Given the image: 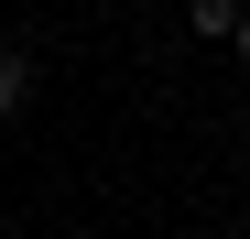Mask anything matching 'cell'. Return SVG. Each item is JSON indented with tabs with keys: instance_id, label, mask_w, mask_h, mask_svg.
<instances>
[{
	"instance_id": "obj_1",
	"label": "cell",
	"mask_w": 250,
	"mask_h": 239,
	"mask_svg": "<svg viewBox=\"0 0 250 239\" xmlns=\"http://www.w3.org/2000/svg\"><path fill=\"white\" fill-rule=\"evenodd\" d=\"M250 11H239V0H185V33H207V44H229V33H239Z\"/></svg>"
},
{
	"instance_id": "obj_2",
	"label": "cell",
	"mask_w": 250,
	"mask_h": 239,
	"mask_svg": "<svg viewBox=\"0 0 250 239\" xmlns=\"http://www.w3.org/2000/svg\"><path fill=\"white\" fill-rule=\"evenodd\" d=\"M22 98H33V65H22L11 44H0V120H22Z\"/></svg>"
},
{
	"instance_id": "obj_3",
	"label": "cell",
	"mask_w": 250,
	"mask_h": 239,
	"mask_svg": "<svg viewBox=\"0 0 250 239\" xmlns=\"http://www.w3.org/2000/svg\"><path fill=\"white\" fill-rule=\"evenodd\" d=\"M229 44H239V65H250V22H239V33H229Z\"/></svg>"
}]
</instances>
